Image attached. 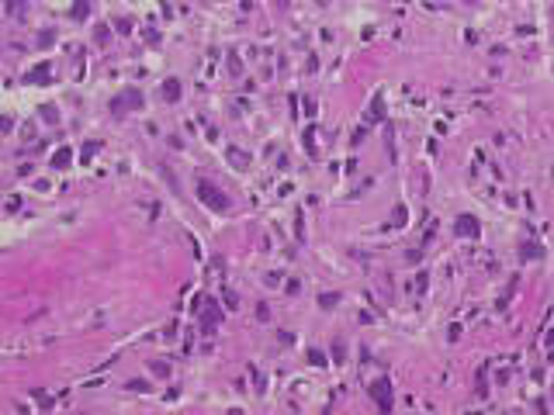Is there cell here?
<instances>
[{
    "instance_id": "1",
    "label": "cell",
    "mask_w": 554,
    "mask_h": 415,
    "mask_svg": "<svg viewBox=\"0 0 554 415\" xmlns=\"http://www.w3.org/2000/svg\"><path fill=\"white\" fill-rule=\"evenodd\" d=\"M198 198H201V205L211 208V211H218V214H225L229 208H232V201H229V194H222V187H215L211 180H198Z\"/></svg>"
},
{
    "instance_id": "19",
    "label": "cell",
    "mask_w": 554,
    "mask_h": 415,
    "mask_svg": "<svg viewBox=\"0 0 554 415\" xmlns=\"http://www.w3.org/2000/svg\"><path fill=\"white\" fill-rule=\"evenodd\" d=\"M308 360H312L315 367H326V353H319V349H312V353H308Z\"/></svg>"
},
{
    "instance_id": "15",
    "label": "cell",
    "mask_w": 554,
    "mask_h": 415,
    "mask_svg": "<svg viewBox=\"0 0 554 415\" xmlns=\"http://www.w3.org/2000/svg\"><path fill=\"white\" fill-rule=\"evenodd\" d=\"M45 69H49V66H38L31 76H28V83H49V73H45Z\"/></svg>"
},
{
    "instance_id": "16",
    "label": "cell",
    "mask_w": 554,
    "mask_h": 415,
    "mask_svg": "<svg viewBox=\"0 0 554 415\" xmlns=\"http://www.w3.org/2000/svg\"><path fill=\"white\" fill-rule=\"evenodd\" d=\"M149 370H156L159 377H166V374H170V363H163V360H152V363H149Z\"/></svg>"
},
{
    "instance_id": "22",
    "label": "cell",
    "mask_w": 554,
    "mask_h": 415,
    "mask_svg": "<svg viewBox=\"0 0 554 415\" xmlns=\"http://www.w3.org/2000/svg\"><path fill=\"white\" fill-rule=\"evenodd\" d=\"M392 225H406V208H395V218H392Z\"/></svg>"
},
{
    "instance_id": "6",
    "label": "cell",
    "mask_w": 554,
    "mask_h": 415,
    "mask_svg": "<svg viewBox=\"0 0 554 415\" xmlns=\"http://www.w3.org/2000/svg\"><path fill=\"white\" fill-rule=\"evenodd\" d=\"M218 322H222V311H218L215 305H208V308H205V315H201V325H205V329H215Z\"/></svg>"
},
{
    "instance_id": "21",
    "label": "cell",
    "mask_w": 554,
    "mask_h": 415,
    "mask_svg": "<svg viewBox=\"0 0 554 415\" xmlns=\"http://www.w3.org/2000/svg\"><path fill=\"white\" fill-rule=\"evenodd\" d=\"M129 391H149V381H129Z\"/></svg>"
},
{
    "instance_id": "9",
    "label": "cell",
    "mask_w": 554,
    "mask_h": 415,
    "mask_svg": "<svg viewBox=\"0 0 554 415\" xmlns=\"http://www.w3.org/2000/svg\"><path fill=\"white\" fill-rule=\"evenodd\" d=\"M97 149H101V138H94V142H87V145L80 149V159H83V163H87V159H94V156H97Z\"/></svg>"
},
{
    "instance_id": "13",
    "label": "cell",
    "mask_w": 554,
    "mask_h": 415,
    "mask_svg": "<svg viewBox=\"0 0 554 415\" xmlns=\"http://www.w3.org/2000/svg\"><path fill=\"white\" fill-rule=\"evenodd\" d=\"M520 256H523V260H541V256H544V249H541V246H523V249H520Z\"/></svg>"
},
{
    "instance_id": "17",
    "label": "cell",
    "mask_w": 554,
    "mask_h": 415,
    "mask_svg": "<svg viewBox=\"0 0 554 415\" xmlns=\"http://www.w3.org/2000/svg\"><path fill=\"white\" fill-rule=\"evenodd\" d=\"M42 118H45V121H56V118H59V111H56L52 104H45V107H42Z\"/></svg>"
},
{
    "instance_id": "4",
    "label": "cell",
    "mask_w": 554,
    "mask_h": 415,
    "mask_svg": "<svg viewBox=\"0 0 554 415\" xmlns=\"http://www.w3.org/2000/svg\"><path fill=\"white\" fill-rule=\"evenodd\" d=\"M132 107H142V94L132 90V87H129V90H122V94L111 101V111H115V114H125V111H132Z\"/></svg>"
},
{
    "instance_id": "7",
    "label": "cell",
    "mask_w": 554,
    "mask_h": 415,
    "mask_svg": "<svg viewBox=\"0 0 554 415\" xmlns=\"http://www.w3.org/2000/svg\"><path fill=\"white\" fill-rule=\"evenodd\" d=\"M225 156H229V163H232L236 170H246V166H250V159H246V156H243V149H236V145H232Z\"/></svg>"
},
{
    "instance_id": "23",
    "label": "cell",
    "mask_w": 554,
    "mask_h": 415,
    "mask_svg": "<svg viewBox=\"0 0 554 415\" xmlns=\"http://www.w3.org/2000/svg\"><path fill=\"white\" fill-rule=\"evenodd\" d=\"M274 3H277V7H287V3H291V0H274Z\"/></svg>"
},
{
    "instance_id": "2",
    "label": "cell",
    "mask_w": 554,
    "mask_h": 415,
    "mask_svg": "<svg viewBox=\"0 0 554 415\" xmlns=\"http://www.w3.org/2000/svg\"><path fill=\"white\" fill-rule=\"evenodd\" d=\"M454 235H461V239H478V235H482V221H478L475 214H457V218H454Z\"/></svg>"
},
{
    "instance_id": "8",
    "label": "cell",
    "mask_w": 554,
    "mask_h": 415,
    "mask_svg": "<svg viewBox=\"0 0 554 415\" xmlns=\"http://www.w3.org/2000/svg\"><path fill=\"white\" fill-rule=\"evenodd\" d=\"M367 118H371V121H378V118H385V97H381V94H378V97L371 101V114H367Z\"/></svg>"
},
{
    "instance_id": "5",
    "label": "cell",
    "mask_w": 554,
    "mask_h": 415,
    "mask_svg": "<svg viewBox=\"0 0 554 415\" xmlns=\"http://www.w3.org/2000/svg\"><path fill=\"white\" fill-rule=\"evenodd\" d=\"M159 90H163V101H170V104H177V101H180V80H177V76H166Z\"/></svg>"
},
{
    "instance_id": "10",
    "label": "cell",
    "mask_w": 554,
    "mask_h": 415,
    "mask_svg": "<svg viewBox=\"0 0 554 415\" xmlns=\"http://www.w3.org/2000/svg\"><path fill=\"white\" fill-rule=\"evenodd\" d=\"M87 14H90V0H73V17L83 21Z\"/></svg>"
},
{
    "instance_id": "3",
    "label": "cell",
    "mask_w": 554,
    "mask_h": 415,
    "mask_svg": "<svg viewBox=\"0 0 554 415\" xmlns=\"http://www.w3.org/2000/svg\"><path fill=\"white\" fill-rule=\"evenodd\" d=\"M367 395L378 402V409H381V412H388V409H392V384H388V377H378V381L367 388Z\"/></svg>"
},
{
    "instance_id": "14",
    "label": "cell",
    "mask_w": 554,
    "mask_h": 415,
    "mask_svg": "<svg viewBox=\"0 0 554 415\" xmlns=\"http://www.w3.org/2000/svg\"><path fill=\"white\" fill-rule=\"evenodd\" d=\"M24 3H28V0H7V14H10V17H21Z\"/></svg>"
},
{
    "instance_id": "12",
    "label": "cell",
    "mask_w": 554,
    "mask_h": 415,
    "mask_svg": "<svg viewBox=\"0 0 554 415\" xmlns=\"http://www.w3.org/2000/svg\"><path fill=\"white\" fill-rule=\"evenodd\" d=\"M69 152H73V149H59V152L52 156V166H59V170H63V166H69V159H73Z\"/></svg>"
},
{
    "instance_id": "20",
    "label": "cell",
    "mask_w": 554,
    "mask_h": 415,
    "mask_svg": "<svg viewBox=\"0 0 554 415\" xmlns=\"http://www.w3.org/2000/svg\"><path fill=\"white\" fill-rule=\"evenodd\" d=\"M426 284H429V277H426V274L416 277V294H426Z\"/></svg>"
},
{
    "instance_id": "11",
    "label": "cell",
    "mask_w": 554,
    "mask_h": 415,
    "mask_svg": "<svg viewBox=\"0 0 554 415\" xmlns=\"http://www.w3.org/2000/svg\"><path fill=\"white\" fill-rule=\"evenodd\" d=\"M108 38H111V28H108V24H97V28H94V42H97V45H108Z\"/></svg>"
},
{
    "instance_id": "18",
    "label": "cell",
    "mask_w": 554,
    "mask_h": 415,
    "mask_svg": "<svg viewBox=\"0 0 554 415\" xmlns=\"http://www.w3.org/2000/svg\"><path fill=\"white\" fill-rule=\"evenodd\" d=\"M336 301H340V294H322V298H319V305H322V308H333Z\"/></svg>"
}]
</instances>
